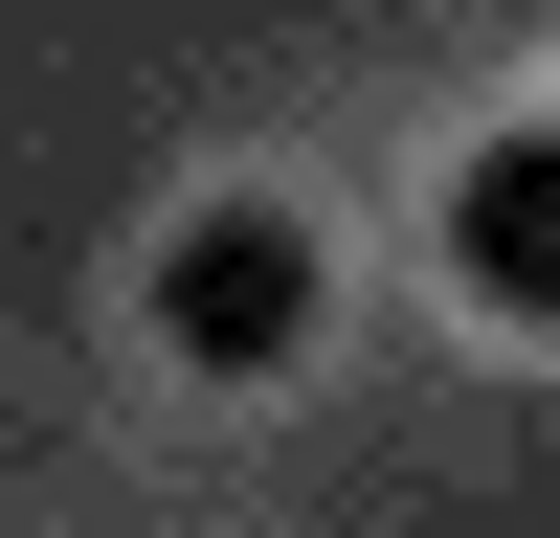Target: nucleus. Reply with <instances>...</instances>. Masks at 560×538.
<instances>
[{
	"label": "nucleus",
	"mask_w": 560,
	"mask_h": 538,
	"mask_svg": "<svg viewBox=\"0 0 560 538\" xmlns=\"http://www.w3.org/2000/svg\"><path fill=\"white\" fill-rule=\"evenodd\" d=\"M314 314H337V247H314L292 202L158 224V359L179 382H269V359H314Z\"/></svg>",
	"instance_id": "1"
},
{
	"label": "nucleus",
	"mask_w": 560,
	"mask_h": 538,
	"mask_svg": "<svg viewBox=\"0 0 560 538\" xmlns=\"http://www.w3.org/2000/svg\"><path fill=\"white\" fill-rule=\"evenodd\" d=\"M448 292L516 314V337H560V134H493L448 179Z\"/></svg>",
	"instance_id": "2"
}]
</instances>
